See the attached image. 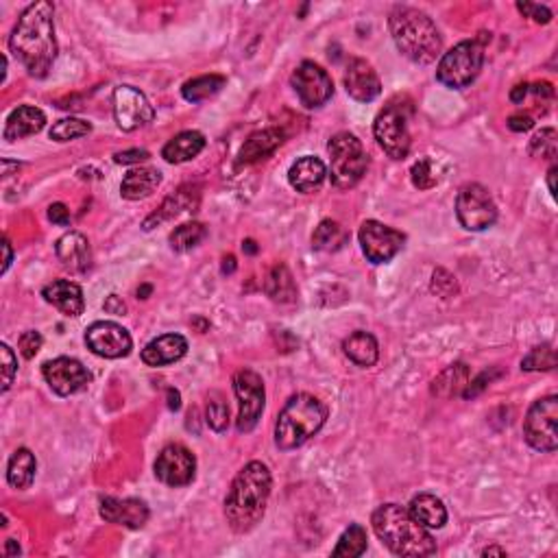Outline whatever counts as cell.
<instances>
[{
  "label": "cell",
  "mask_w": 558,
  "mask_h": 558,
  "mask_svg": "<svg viewBox=\"0 0 558 558\" xmlns=\"http://www.w3.org/2000/svg\"><path fill=\"white\" fill-rule=\"evenodd\" d=\"M55 9L47 0L29 4L18 18L9 38L13 57L27 68L31 77H47L57 57V38H55Z\"/></svg>",
  "instance_id": "cell-1"
},
{
  "label": "cell",
  "mask_w": 558,
  "mask_h": 558,
  "mask_svg": "<svg viewBox=\"0 0 558 558\" xmlns=\"http://www.w3.org/2000/svg\"><path fill=\"white\" fill-rule=\"evenodd\" d=\"M271 471L260 460H251L238 471L225 497V517L233 532L245 535L260 524L271 497Z\"/></svg>",
  "instance_id": "cell-2"
},
{
  "label": "cell",
  "mask_w": 558,
  "mask_h": 558,
  "mask_svg": "<svg viewBox=\"0 0 558 558\" xmlns=\"http://www.w3.org/2000/svg\"><path fill=\"white\" fill-rule=\"evenodd\" d=\"M371 524L378 539L397 556H432L436 554V541L410 515L408 509L399 504H384L373 512Z\"/></svg>",
  "instance_id": "cell-3"
},
{
  "label": "cell",
  "mask_w": 558,
  "mask_h": 558,
  "mask_svg": "<svg viewBox=\"0 0 558 558\" xmlns=\"http://www.w3.org/2000/svg\"><path fill=\"white\" fill-rule=\"evenodd\" d=\"M395 47L410 62L425 65L432 64L440 55L443 39L428 13L414 7H395L388 20Z\"/></svg>",
  "instance_id": "cell-4"
},
{
  "label": "cell",
  "mask_w": 558,
  "mask_h": 558,
  "mask_svg": "<svg viewBox=\"0 0 558 558\" xmlns=\"http://www.w3.org/2000/svg\"><path fill=\"white\" fill-rule=\"evenodd\" d=\"M327 405L310 393H297L288 399L275 423V445L282 451L301 448L326 425Z\"/></svg>",
  "instance_id": "cell-5"
},
{
  "label": "cell",
  "mask_w": 558,
  "mask_h": 558,
  "mask_svg": "<svg viewBox=\"0 0 558 558\" xmlns=\"http://www.w3.org/2000/svg\"><path fill=\"white\" fill-rule=\"evenodd\" d=\"M484 64V44L480 39H466L440 57L436 79L451 90H463L478 79Z\"/></svg>",
  "instance_id": "cell-6"
},
{
  "label": "cell",
  "mask_w": 558,
  "mask_h": 558,
  "mask_svg": "<svg viewBox=\"0 0 558 558\" xmlns=\"http://www.w3.org/2000/svg\"><path fill=\"white\" fill-rule=\"evenodd\" d=\"M327 153L329 160H332L329 177H332V184L336 187H353L367 172L369 160L362 142L349 131H341L329 140Z\"/></svg>",
  "instance_id": "cell-7"
},
{
  "label": "cell",
  "mask_w": 558,
  "mask_h": 558,
  "mask_svg": "<svg viewBox=\"0 0 558 558\" xmlns=\"http://www.w3.org/2000/svg\"><path fill=\"white\" fill-rule=\"evenodd\" d=\"M558 397L556 395H547V397L539 399L530 405L524 421V436L526 443L532 449L545 451L552 454L558 448Z\"/></svg>",
  "instance_id": "cell-8"
},
{
  "label": "cell",
  "mask_w": 558,
  "mask_h": 558,
  "mask_svg": "<svg viewBox=\"0 0 558 558\" xmlns=\"http://www.w3.org/2000/svg\"><path fill=\"white\" fill-rule=\"evenodd\" d=\"M456 216L466 231H484L495 225L497 205L484 186L466 184L456 196Z\"/></svg>",
  "instance_id": "cell-9"
},
{
  "label": "cell",
  "mask_w": 558,
  "mask_h": 558,
  "mask_svg": "<svg viewBox=\"0 0 558 558\" xmlns=\"http://www.w3.org/2000/svg\"><path fill=\"white\" fill-rule=\"evenodd\" d=\"M373 134L382 151L393 160H404L410 153V131H408V114L402 105L390 103L378 114L373 125Z\"/></svg>",
  "instance_id": "cell-10"
},
{
  "label": "cell",
  "mask_w": 558,
  "mask_h": 558,
  "mask_svg": "<svg viewBox=\"0 0 558 558\" xmlns=\"http://www.w3.org/2000/svg\"><path fill=\"white\" fill-rule=\"evenodd\" d=\"M233 393L238 397V432H251L264 413V382L256 371L242 369L233 375Z\"/></svg>",
  "instance_id": "cell-11"
},
{
  "label": "cell",
  "mask_w": 558,
  "mask_h": 558,
  "mask_svg": "<svg viewBox=\"0 0 558 558\" xmlns=\"http://www.w3.org/2000/svg\"><path fill=\"white\" fill-rule=\"evenodd\" d=\"M360 247L371 264H387L404 248L405 236L379 221H364L360 227Z\"/></svg>",
  "instance_id": "cell-12"
},
{
  "label": "cell",
  "mask_w": 558,
  "mask_h": 558,
  "mask_svg": "<svg viewBox=\"0 0 558 558\" xmlns=\"http://www.w3.org/2000/svg\"><path fill=\"white\" fill-rule=\"evenodd\" d=\"M114 116L123 131H135L153 123L155 109L144 94L134 85H118L114 90Z\"/></svg>",
  "instance_id": "cell-13"
},
{
  "label": "cell",
  "mask_w": 558,
  "mask_h": 558,
  "mask_svg": "<svg viewBox=\"0 0 558 558\" xmlns=\"http://www.w3.org/2000/svg\"><path fill=\"white\" fill-rule=\"evenodd\" d=\"M291 83L292 88H295L299 100H301L308 109L321 108V105H326L334 94V83L332 79H329V74L321 68V65L314 62L299 64V68L292 73Z\"/></svg>",
  "instance_id": "cell-14"
},
{
  "label": "cell",
  "mask_w": 558,
  "mask_h": 558,
  "mask_svg": "<svg viewBox=\"0 0 558 558\" xmlns=\"http://www.w3.org/2000/svg\"><path fill=\"white\" fill-rule=\"evenodd\" d=\"M157 480L166 486H186L196 475V458L190 449L179 443L166 445L155 460Z\"/></svg>",
  "instance_id": "cell-15"
},
{
  "label": "cell",
  "mask_w": 558,
  "mask_h": 558,
  "mask_svg": "<svg viewBox=\"0 0 558 558\" xmlns=\"http://www.w3.org/2000/svg\"><path fill=\"white\" fill-rule=\"evenodd\" d=\"M42 375L47 379V384L59 397H70V395L79 393L92 382V375H90L88 369L74 358H55L44 362Z\"/></svg>",
  "instance_id": "cell-16"
},
{
  "label": "cell",
  "mask_w": 558,
  "mask_h": 558,
  "mask_svg": "<svg viewBox=\"0 0 558 558\" xmlns=\"http://www.w3.org/2000/svg\"><path fill=\"white\" fill-rule=\"evenodd\" d=\"M85 344L96 356L116 360L129 356L134 341H131L129 332L118 323L96 321L85 332Z\"/></svg>",
  "instance_id": "cell-17"
},
{
  "label": "cell",
  "mask_w": 558,
  "mask_h": 558,
  "mask_svg": "<svg viewBox=\"0 0 558 558\" xmlns=\"http://www.w3.org/2000/svg\"><path fill=\"white\" fill-rule=\"evenodd\" d=\"M344 90L358 103H371L382 92V83L367 59H352L344 70Z\"/></svg>",
  "instance_id": "cell-18"
},
{
  "label": "cell",
  "mask_w": 558,
  "mask_h": 558,
  "mask_svg": "<svg viewBox=\"0 0 558 558\" xmlns=\"http://www.w3.org/2000/svg\"><path fill=\"white\" fill-rule=\"evenodd\" d=\"M100 517L109 524H118L138 530L149 521V506L142 500H134V497H126V500H118V497H105L100 501Z\"/></svg>",
  "instance_id": "cell-19"
},
{
  "label": "cell",
  "mask_w": 558,
  "mask_h": 558,
  "mask_svg": "<svg viewBox=\"0 0 558 558\" xmlns=\"http://www.w3.org/2000/svg\"><path fill=\"white\" fill-rule=\"evenodd\" d=\"M57 251L59 262L65 271L70 273H88L92 266V248H90L88 238L79 231H68L64 233L57 240Z\"/></svg>",
  "instance_id": "cell-20"
},
{
  "label": "cell",
  "mask_w": 558,
  "mask_h": 558,
  "mask_svg": "<svg viewBox=\"0 0 558 558\" xmlns=\"http://www.w3.org/2000/svg\"><path fill=\"white\" fill-rule=\"evenodd\" d=\"M42 297L47 299L50 306L64 312L65 317H79V314H83V291H81L79 283L70 282V279H55V282H50L48 286H44Z\"/></svg>",
  "instance_id": "cell-21"
},
{
  "label": "cell",
  "mask_w": 558,
  "mask_h": 558,
  "mask_svg": "<svg viewBox=\"0 0 558 558\" xmlns=\"http://www.w3.org/2000/svg\"><path fill=\"white\" fill-rule=\"evenodd\" d=\"M187 341L181 334H164L142 349V362L146 367H166L186 356Z\"/></svg>",
  "instance_id": "cell-22"
},
{
  "label": "cell",
  "mask_w": 558,
  "mask_h": 558,
  "mask_svg": "<svg viewBox=\"0 0 558 558\" xmlns=\"http://www.w3.org/2000/svg\"><path fill=\"white\" fill-rule=\"evenodd\" d=\"M47 125V116L42 109L33 108V105H20L9 114L7 125H4L3 138L7 142L29 138V135L39 134Z\"/></svg>",
  "instance_id": "cell-23"
},
{
  "label": "cell",
  "mask_w": 558,
  "mask_h": 558,
  "mask_svg": "<svg viewBox=\"0 0 558 558\" xmlns=\"http://www.w3.org/2000/svg\"><path fill=\"white\" fill-rule=\"evenodd\" d=\"M326 177H327L326 164H323L318 157L312 155H306L301 157V160H297L295 164L291 166V170H288V181H291V186L295 187L297 192H301V195H310V192L318 190V187L323 186V181H326Z\"/></svg>",
  "instance_id": "cell-24"
},
{
  "label": "cell",
  "mask_w": 558,
  "mask_h": 558,
  "mask_svg": "<svg viewBox=\"0 0 558 558\" xmlns=\"http://www.w3.org/2000/svg\"><path fill=\"white\" fill-rule=\"evenodd\" d=\"M408 512L421 526L428 527V530H439V527L448 524V509H445L443 501L432 493L414 495L408 506Z\"/></svg>",
  "instance_id": "cell-25"
},
{
  "label": "cell",
  "mask_w": 558,
  "mask_h": 558,
  "mask_svg": "<svg viewBox=\"0 0 558 558\" xmlns=\"http://www.w3.org/2000/svg\"><path fill=\"white\" fill-rule=\"evenodd\" d=\"M203 149H205V135L199 131H184L161 149V157L169 164H184V161L195 160Z\"/></svg>",
  "instance_id": "cell-26"
},
{
  "label": "cell",
  "mask_w": 558,
  "mask_h": 558,
  "mask_svg": "<svg viewBox=\"0 0 558 558\" xmlns=\"http://www.w3.org/2000/svg\"><path fill=\"white\" fill-rule=\"evenodd\" d=\"M282 142L283 131L279 129L257 131V134L248 135L245 146L240 149V155H238V161H240V164H253V161L264 160V157L275 153V149L282 146Z\"/></svg>",
  "instance_id": "cell-27"
},
{
  "label": "cell",
  "mask_w": 558,
  "mask_h": 558,
  "mask_svg": "<svg viewBox=\"0 0 558 558\" xmlns=\"http://www.w3.org/2000/svg\"><path fill=\"white\" fill-rule=\"evenodd\" d=\"M161 184V172L155 169H134L125 175L123 186H120V195L129 201H140L144 196L153 195L157 186Z\"/></svg>",
  "instance_id": "cell-28"
},
{
  "label": "cell",
  "mask_w": 558,
  "mask_h": 558,
  "mask_svg": "<svg viewBox=\"0 0 558 558\" xmlns=\"http://www.w3.org/2000/svg\"><path fill=\"white\" fill-rule=\"evenodd\" d=\"M343 349L344 353H347V358L352 360L353 364H358V367L367 369L373 367L379 358L378 341H375L373 334L362 332V329H360V332H353L349 338H344Z\"/></svg>",
  "instance_id": "cell-29"
},
{
  "label": "cell",
  "mask_w": 558,
  "mask_h": 558,
  "mask_svg": "<svg viewBox=\"0 0 558 558\" xmlns=\"http://www.w3.org/2000/svg\"><path fill=\"white\" fill-rule=\"evenodd\" d=\"M35 471H38V460H35L33 451L27 448H20L12 454L7 465V482L13 489H29L35 480Z\"/></svg>",
  "instance_id": "cell-30"
},
{
  "label": "cell",
  "mask_w": 558,
  "mask_h": 558,
  "mask_svg": "<svg viewBox=\"0 0 558 558\" xmlns=\"http://www.w3.org/2000/svg\"><path fill=\"white\" fill-rule=\"evenodd\" d=\"M466 384H469V367L465 362H456L434 379L432 393L436 397H454L463 393Z\"/></svg>",
  "instance_id": "cell-31"
},
{
  "label": "cell",
  "mask_w": 558,
  "mask_h": 558,
  "mask_svg": "<svg viewBox=\"0 0 558 558\" xmlns=\"http://www.w3.org/2000/svg\"><path fill=\"white\" fill-rule=\"evenodd\" d=\"M266 295L273 301L279 303H292L297 299V286L295 279H292L291 271H288L283 264H277L266 279Z\"/></svg>",
  "instance_id": "cell-32"
},
{
  "label": "cell",
  "mask_w": 558,
  "mask_h": 558,
  "mask_svg": "<svg viewBox=\"0 0 558 558\" xmlns=\"http://www.w3.org/2000/svg\"><path fill=\"white\" fill-rule=\"evenodd\" d=\"M225 83L227 79L221 77V74H205V77H196L184 83L181 94H184V99L190 100V103H201V100L212 99V96L221 92V90L225 88Z\"/></svg>",
  "instance_id": "cell-33"
},
{
  "label": "cell",
  "mask_w": 558,
  "mask_h": 558,
  "mask_svg": "<svg viewBox=\"0 0 558 558\" xmlns=\"http://www.w3.org/2000/svg\"><path fill=\"white\" fill-rule=\"evenodd\" d=\"M367 530L360 524H352L343 532L338 545L332 550L336 558H358L367 552Z\"/></svg>",
  "instance_id": "cell-34"
},
{
  "label": "cell",
  "mask_w": 558,
  "mask_h": 558,
  "mask_svg": "<svg viewBox=\"0 0 558 558\" xmlns=\"http://www.w3.org/2000/svg\"><path fill=\"white\" fill-rule=\"evenodd\" d=\"M347 238V231L336 221H323L312 233V247L318 251H338Z\"/></svg>",
  "instance_id": "cell-35"
},
{
  "label": "cell",
  "mask_w": 558,
  "mask_h": 558,
  "mask_svg": "<svg viewBox=\"0 0 558 558\" xmlns=\"http://www.w3.org/2000/svg\"><path fill=\"white\" fill-rule=\"evenodd\" d=\"M205 236H207L205 225H201V222H186V225H179L170 233V247L181 253L190 251V248L199 247Z\"/></svg>",
  "instance_id": "cell-36"
},
{
  "label": "cell",
  "mask_w": 558,
  "mask_h": 558,
  "mask_svg": "<svg viewBox=\"0 0 558 558\" xmlns=\"http://www.w3.org/2000/svg\"><path fill=\"white\" fill-rule=\"evenodd\" d=\"M90 131H92V125L85 123V120L81 118H64L59 120V123H55L53 126H50V140L55 142H70V140H77V138H83V135H88Z\"/></svg>",
  "instance_id": "cell-37"
},
{
  "label": "cell",
  "mask_w": 558,
  "mask_h": 558,
  "mask_svg": "<svg viewBox=\"0 0 558 558\" xmlns=\"http://www.w3.org/2000/svg\"><path fill=\"white\" fill-rule=\"evenodd\" d=\"M556 367V353L552 344H541V347L532 349L527 356L521 360V369L524 371H550Z\"/></svg>",
  "instance_id": "cell-38"
},
{
  "label": "cell",
  "mask_w": 558,
  "mask_h": 558,
  "mask_svg": "<svg viewBox=\"0 0 558 558\" xmlns=\"http://www.w3.org/2000/svg\"><path fill=\"white\" fill-rule=\"evenodd\" d=\"M205 421L214 432H225L227 425H230V405L225 404L221 395H212L210 402H207Z\"/></svg>",
  "instance_id": "cell-39"
},
{
  "label": "cell",
  "mask_w": 558,
  "mask_h": 558,
  "mask_svg": "<svg viewBox=\"0 0 558 558\" xmlns=\"http://www.w3.org/2000/svg\"><path fill=\"white\" fill-rule=\"evenodd\" d=\"M558 149V135L556 129H541L535 138L530 140V153L541 160H554Z\"/></svg>",
  "instance_id": "cell-40"
},
{
  "label": "cell",
  "mask_w": 558,
  "mask_h": 558,
  "mask_svg": "<svg viewBox=\"0 0 558 558\" xmlns=\"http://www.w3.org/2000/svg\"><path fill=\"white\" fill-rule=\"evenodd\" d=\"M410 177H413V184L419 190H430L439 184V175H436L434 164L430 157H421L419 161H414V166L410 169Z\"/></svg>",
  "instance_id": "cell-41"
},
{
  "label": "cell",
  "mask_w": 558,
  "mask_h": 558,
  "mask_svg": "<svg viewBox=\"0 0 558 558\" xmlns=\"http://www.w3.org/2000/svg\"><path fill=\"white\" fill-rule=\"evenodd\" d=\"M186 205H187V203H186L184 195H181V192H179V195H177V196H170V199L166 201L164 205H161L160 210H157L153 216L146 218V221H144V230H146V231L153 230L155 222H161V221H166V218L177 216V214H179V212H184V210H186Z\"/></svg>",
  "instance_id": "cell-42"
},
{
  "label": "cell",
  "mask_w": 558,
  "mask_h": 558,
  "mask_svg": "<svg viewBox=\"0 0 558 558\" xmlns=\"http://www.w3.org/2000/svg\"><path fill=\"white\" fill-rule=\"evenodd\" d=\"M0 353H3V393H7L12 388L13 378H16L18 371V360L13 356L12 347L9 344H0Z\"/></svg>",
  "instance_id": "cell-43"
},
{
  "label": "cell",
  "mask_w": 558,
  "mask_h": 558,
  "mask_svg": "<svg viewBox=\"0 0 558 558\" xmlns=\"http://www.w3.org/2000/svg\"><path fill=\"white\" fill-rule=\"evenodd\" d=\"M42 343H44L42 334L35 332V329H29V332H24L22 336L18 338V349L24 358L31 360L38 356V352L42 349Z\"/></svg>",
  "instance_id": "cell-44"
},
{
  "label": "cell",
  "mask_w": 558,
  "mask_h": 558,
  "mask_svg": "<svg viewBox=\"0 0 558 558\" xmlns=\"http://www.w3.org/2000/svg\"><path fill=\"white\" fill-rule=\"evenodd\" d=\"M517 9H519L521 13L527 18H532L535 22H541V24H547L552 20V12L547 7H543V4H535V3H517Z\"/></svg>",
  "instance_id": "cell-45"
},
{
  "label": "cell",
  "mask_w": 558,
  "mask_h": 558,
  "mask_svg": "<svg viewBox=\"0 0 558 558\" xmlns=\"http://www.w3.org/2000/svg\"><path fill=\"white\" fill-rule=\"evenodd\" d=\"M149 157H151L149 151L131 149V151H123V153H116L114 161H116V164L129 166V164H140V161H146V160H149Z\"/></svg>",
  "instance_id": "cell-46"
},
{
  "label": "cell",
  "mask_w": 558,
  "mask_h": 558,
  "mask_svg": "<svg viewBox=\"0 0 558 558\" xmlns=\"http://www.w3.org/2000/svg\"><path fill=\"white\" fill-rule=\"evenodd\" d=\"M48 218L55 222V225H68L70 222V210L64 205V203H53L48 207Z\"/></svg>",
  "instance_id": "cell-47"
},
{
  "label": "cell",
  "mask_w": 558,
  "mask_h": 558,
  "mask_svg": "<svg viewBox=\"0 0 558 558\" xmlns=\"http://www.w3.org/2000/svg\"><path fill=\"white\" fill-rule=\"evenodd\" d=\"M509 126L512 131H530L535 126V120L527 114H515L509 118Z\"/></svg>",
  "instance_id": "cell-48"
},
{
  "label": "cell",
  "mask_w": 558,
  "mask_h": 558,
  "mask_svg": "<svg viewBox=\"0 0 558 558\" xmlns=\"http://www.w3.org/2000/svg\"><path fill=\"white\" fill-rule=\"evenodd\" d=\"M105 310H108L109 314H125L126 306L123 301H120L118 297L111 295V297H108V301H105Z\"/></svg>",
  "instance_id": "cell-49"
},
{
  "label": "cell",
  "mask_w": 558,
  "mask_h": 558,
  "mask_svg": "<svg viewBox=\"0 0 558 558\" xmlns=\"http://www.w3.org/2000/svg\"><path fill=\"white\" fill-rule=\"evenodd\" d=\"M527 92H530V85H527V83L515 85V88H512V92H510V100H512V103H524V99H526Z\"/></svg>",
  "instance_id": "cell-50"
},
{
  "label": "cell",
  "mask_w": 558,
  "mask_h": 558,
  "mask_svg": "<svg viewBox=\"0 0 558 558\" xmlns=\"http://www.w3.org/2000/svg\"><path fill=\"white\" fill-rule=\"evenodd\" d=\"M3 251H4V260H3V273H7L9 264H12V257H13V253H12V245H9V240H7V238H4V242H3Z\"/></svg>",
  "instance_id": "cell-51"
},
{
  "label": "cell",
  "mask_w": 558,
  "mask_h": 558,
  "mask_svg": "<svg viewBox=\"0 0 558 558\" xmlns=\"http://www.w3.org/2000/svg\"><path fill=\"white\" fill-rule=\"evenodd\" d=\"M169 408L170 410H179L181 402H179V393L175 388H169Z\"/></svg>",
  "instance_id": "cell-52"
},
{
  "label": "cell",
  "mask_w": 558,
  "mask_h": 558,
  "mask_svg": "<svg viewBox=\"0 0 558 558\" xmlns=\"http://www.w3.org/2000/svg\"><path fill=\"white\" fill-rule=\"evenodd\" d=\"M556 166H552L550 172H547V186H550V195L556 196Z\"/></svg>",
  "instance_id": "cell-53"
},
{
  "label": "cell",
  "mask_w": 558,
  "mask_h": 558,
  "mask_svg": "<svg viewBox=\"0 0 558 558\" xmlns=\"http://www.w3.org/2000/svg\"><path fill=\"white\" fill-rule=\"evenodd\" d=\"M20 554V545L13 539L7 541V545H4V556H18Z\"/></svg>",
  "instance_id": "cell-54"
},
{
  "label": "cell",
  "mask_w": 558,
  "mask_h": 558,
  "mask_svg": "<svg viewBox=\"0 0 558 558\" xmlns=\"http://www.w3.org/2000/svg\"><path fill=\"white\" fill-rule=\"evenodd\" d=\"M482 556H506V550H501V547H486V550H482Z\"/></svg>",
  "instance_id": "cell-55"
},
{
  "label": "cell",
  "mask_w": 558,
  "mask_h": 558,
  "mask_svg": "<svg viewBox=\"0 0 558 558\" xmlns=\"http://www.w3.org/2000/svg\"><path fill=\"white\" fill-rule=\"evenodd\" d=\"M222 262H225V264H222V271L233 273V268H236V260H233V256L225 257V260H222Z\"/></svg>",
  "instance_id": "cell-56"
},
{
  "label": "cell",
  "mask_w": 558,
  "mask_h": 558,
  "mask_svg": "<svg viewBox=\"0 0 558 558\" xmlns=\"http://www.w3.org/2000/svg\"><path fill=\"white\" fill-rule=\"evenodd\" d=\"M242 248H247L248 253H256V242H253V240H247L245 245H242Z\"/></svg>",
  "instance_id": "cell-57"
},
{
  "label": "cell",
  "mask_w": 558,
  "mask_h": 558,
  "mask_svg": "<svg viewBox=\"0 0 558 558\" xmlns=\"http://www.w3.org/2000/svg\"><path fill=\"white\" fill-rule=\"evenodd\" d=\"M149 292H151V286H144L142 291H138V295H149Z\"/></svg>",
  "instance_id": "cell-58"
}]
</instances>
